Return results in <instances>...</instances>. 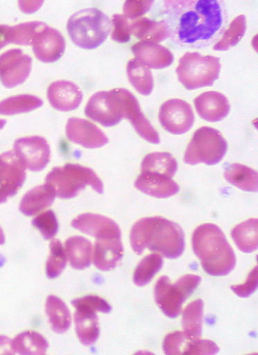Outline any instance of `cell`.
I'll list each match as a JSON object with an SVG mask.
<instances>
[{
    "mask_svg": "<svg viewBox=\"0 0 258 355\" xmlns=\"http://www.w3.org/2000/svg\"><path fill=\"white\" fill-rule=\"evenodd\" d=\"M47 97L50 105L61 112L77 110L83 101L80 89L68 80H58L52 83L47 89Z\"/></svg>",
    "mask_w": 258,
    "mask_h": 355,
    "instance_id": "obj_19",
    "label": "cell"
},
{
    "mask_svg": "<svg viewBox=\"0 0 258 355\" xmlns=\"http://www.w3.org/2000/svg\"><path fill=\"white\" fill-rule=\"evenodd\" d=\"M26 177V168L13 151L0 154V204L19 192Z\"/></svg>",
    "mask_w": 258,
    "mask_h": 355,
    "instance_id": "obj_13",
    "label": "cell"
},
{
    "mask_svg": "<svg viewBox=\"0 0 258 355\" xmlns=\"http://www.w3.org/2000/svg\"><path fill=\"white\" fill-rule=\"evenodd\" d=\"M10 26L0 24V49H2L10 42Z\"/></svg>",
    "mask_w": 258,
    "mask_h": 355,
    "instance_id": "obj_45",
    "label": "cell"
},
{
    "mask_svg": "<svg viewBox=\"0 0 258 355\" xmlns=\"http://www.w3.org/2000/svg\"><path fill=\"white\" fill-rule=\"evenodd\" d=\"M32 58L21 49H10L0 55V80L8 89L24 84L32 68Z\"/></svg>",
    "mask_w": 258,
    "mask_h": 355,
    "instance_id": "obj_12",
    "label": "cell"
},
{
    "mask_svg": "<svg viewBox=\"0 0 258 355\" xmlns=\"http://www.w3.org/2000/svg\"><path fill=\"white\" fill-rule=\"evenodd\" d=\"M163 350L166 355H214L220 352L218 345L201 338L189 340L183 332L171 333L164 338Z\"/></svg>",
    "mask_w": 258,
    "mask_h": 355,
    "instance_id": "obj_14",
    "label": "cell"
},
{
    "mask_svg": "<svg viewBox=\"0 0 258 355\" xmlns=\"http://www.w3.org/2000/svg\"><path fill=\"white\" fill-rule=\"evenodd\" d=\"M127 73L131 85L141 95L152 94L154 78L150 69L136 59L130 60L127 66Z\"/></svg>",
    "mask_w": 258,
    "mask_h": 355,
    "instance_id": "obj_33",
    "label": "cell"
},
{
    "mask_svg": "<svg viewBox=\"0 0 258 355\" xmlns=\"http://www.w3.org/2000/svg\"><path fill=\"white\" fill-rule=\"evenodd\" d=\"M32 46L33 53L40 61L53 63L64 55L66 42L60 31L47 26L38 33Z\"/></svg>",
    "mask_w": 258,
    "mask_h": 355,
    "instance_id": "obj_17",
    "label": "cell"
},
{
    "mask_svg": "<svg viewBox=\"0 0 258 355\" xmlns=\"http://www.w3.org/2000/svg\"><path fill=\"white\" fill-rule=\"evenodd\" d=\"M5 241L6 238L3 233V230L1 228V227H0V245H3L5 243Z\"/></svg>",
    "mask_w": 258,
    "mask_h": 355,
    "instance_id": "obj_47",
    "label": "cell"
},
{
    "mask_svg": "<svg viewBox=\"0 0 258 355\" xmlns=\"http://www.w3.org/2000/svg\"><path fill=\"white\" fill-rule=\"evenodd\" d=\"M32 225L39 230L45 239H52L57 234L58 223L52 210L39 214L32 220Z\"/></svg>",
    "mask_w": 258,
    "mask_h": 355,
    "instance_id": "obj_40",
    "label": "cell"
},
{
    "mask_svg": "<svg viewBox=\"0 0 258 355\" xmlns=\"http://www.w3.org/2000/svg\"><path fill=\"white\" fill-rule=\"evenodd\" d=\"M257 267L249 274L246 282L243 284L232 286L231 290L234 292L241 298H248L252 295L257 288Z\"/></svg>",
    "mask_w": 258,
    "mask_h": 355,
    "instance_id": "obj_44",
    "label": "cell"
},
{
    "mask_svg": "<svg viewBox=\"0 0 258 355\" xmlns=\"http://www.w3.org/2000/svg\"><path fill=\"white\" fill-rule=\"evenodd\" d=\"M231 236L238 249L244 253H252L258 249V220L251 218L232 229Z\"/></svg>",
    "mask_w": 258,
    "mask_h": 355,
    "instance_id": "obj_31",
    "label": "cell"
},
{
    "mask_svg": "<svg viewBox=\"0 0 258 355\" xmlns=\"http://www.w3.org/2000/svg\"><path fill=\"white\" fill-rule=\"evenodd\" d=\"M14 353L25 355H44L49 348V343L41 334L27 331L17 336L12 340Z\"/></svg>",
    "mask_w": 258,
    "mask_h": 355,
    "instance_id": "obj_34",
    "label": "cell"
},
{
    "mask_svg": "<svg viewBox=\"0 0 258 355\" xmlns=\"http://www.w3.org/2000/svg\"><path fill=\"white\" fill-rule=\"evenodd\" d=\"M67 30L75 45L91 51L105 42L111 33L112 23L104 12L90 8L72 15Z\"/></svg>",
    "mask_w": 258,
    "mask_h": 355,
    "instance_id": "obj_4",
    "label": "cell"
},
{
    "mask_svg": "<svg viewBox=\"0 0 258 355\" xmlns=\"http://www.w3.org/2000/svg\"><path fill=\"white\" fill-rule=\"evenodd\" d=\"M224 178L228 183L241 191L256 193L258 191V173L244 164H224Z\"/></svg>",
    "mask_w": 258,
    "mask_h": 355,
    "instance_id": "obj_27",
    "label": "cell"
},
{
    "mask_svg": "<svg viewBox=\"0 0 258 355\" xmlns=\"http://www.w3.org/2000/svg\"><path fill=\"white\" fill-rule=\"evenodd\" d=\"M71 304L74 307L85 306L103 313H108L112 311L110 304L96 295H87L83 297V298L74 300L71 302Z\"/></svg>",
    "mask_w": 258,
    "mask_h": 355,
    "instance_id": "obj_43",
    "label": "cell"
},
{
    "mask_svg": "<svg viewBox=\"0 0 258 355\" xmlns=\"http://www.w3.org/2000/svg\"><path fill=\"white\" fill-rule=\"evenodd\" d=\"M164 266L162 255L157 253L148 254L141 260L133 275V282L138 286H144L152 279Z\"/></svg>",
    "mask_w": 258,
    "mask_h": 355,
    "instance_id": "obj_36",
    "label": "cell"
},
{
    "mask_svg": "<svg viewBox=\"0 0 258 355\" xmlns=\"http://www.w3.org/2000/svg\"><path fill=\"white\" fill-rule=\"evenodd\" d=\"M132 51L137 60L148 69H164L173 62V53L168 48L160 44L140 41L132 46Z\"/></svg>",
    "mask_w": 258,
    "mask_h": 355,
    "instance_id": "obj_21",
    "label": "cell"
},
{
    "mask_svg": "<svg viewBox=\"0 0 258 355\" xmlns=\"http://www.w3.org/2000/svg\"><path fill=\"white\" fill-rule=\"evenodd\" d=\"M54 188L47 184L33 188L24 196L19 206L20 211L26 216H33L50 207L55 201Z\"/></svg>",
    "mask_w": 258,
    "mask_h": 355,
    "instance_id": "obj_25",
    "label": "cell"
},
{
    "mask_svg": "<svg viewBox=\"0 0 258 355\" xmlns=\"http://www.w3.org/2000/svg\"><path fill=\"white\" fill-rule=\"evenodd\" d=\"M204 318V302L197 300L191 302L182 312V327L183 334L189 340L202 337Z\"/></svg>",
    "mask_w": 258,
    "mask_h": 355,
    "instance_id": "obj_32",
    "label": "cell"
},
{
    "mask_svg": "<svg viewBox=\"0 0 258 355\" xmlns=\"http://www.w3.org/2000/svg\"><path fill=\"white\" fill-rule=\"evenodd\" d=\"M121 235H110L96 239L94 263L102 271L114 270L123 257Z\"/></svg>",
    "mask_w": 258,
    "mask_h": 355,
    "instance_id": "obj_18",
    "label": "cell"
},
{
    "mask_svg": "<svg viewBox=\"0 0 258 355\" xmlns=\"http://www.w3.org/2000/svg\"><path fill=\"white\" fill-rule=\"evenodd\" d=\"M74 323L80 342L85 346L94 345L98 340L100 329L96 311L85 306H76Z\"/></svg>",
    "mask_w": 258,
    "mask_h": 355,
    "instance_id": "obj_24",
    "label": "cell"
},
{
    "mask_svg": "<svg viewBox=\"0 0 258 355\" xmlns=\"http://www.w3.org/2000/svg\"><path fill=\"white\" fill-rule=\"evenodd\" d=\"M43 104V101L35 96H15L0 102V114L14 115L26 113L40 108Z\"/></svg>",
    "mask_w": 258,
    "mask_h": 355,
    "instance_id": "obj_35",
    "label": "cell"
},
{
    "mask_svg": "<svg viewBox=\"0 0 258 355\" xmlns=\"http://www.w3.org/2000/svg\"><path fill=\"white\" fill-rule=\"evenodd\" d=\"M0 354H15L12 348V340L5 336H0Z\"/></svg>",
    "mask_w": 258,
    "mask_h": 355,
    "instance_id": "obj_46",
    "label": "cell"
},
{
    "mask_svg": "<svg viewBox=\"0 0 258 355\" xmlns=\"http://www.w3.org/2000/svg\"><path fill=\"white\" fill-rule=\"evenodd\" d=\"M67 259L76 270H85L91 266L93 258V245L85 237L72 236L65 242Z\"/></svg>",
    "mask_w": 258,
    "mask_h": 355,
    "instance_id": "obj_26",
    "label": "cell"
},
{
    "mask_svg": "<svg viewBox=\"0 0 258 355\" xmlns=\"http://www.w3.org/2000/svg\"><path fill=\"white\" fill-rule=\"evenodd\" d=\"M135 186L140 192L157 199H166L180 191L179 185L171 178L148 173L141 172Z\"/></svg>",
    "mask_w": 258,
    "mask_h": 355,
    "instance_id": "obj_23",
    "label": "cell"
},
{
    "mask_svg": "<svg viewBox=\"0 0 258 355\" xmlns=\"http://www.w3.org/2000/svg\"><path fill=\"white\" fill-rule=\"evenodd\" d=\"M130 34L141 41L161 43L169 37L168 28L162 20L156 21L146 17L130 21Z\"/></svg>",
    "mask_w": 258,
    "mask_h": 355,
    "instance_id": "obj_28",
    "label": "cell"
},
{
    "mask_svg": "<svg viewBox=\"0 0 258 355\" xmlns=\"http://www.w3.org/2000/svg\"><path fill=\"white\" fill-rule=\"evenodd\" d=\"M191 243L194 252L207 275L227 276L236 268V254L218 226L214 224L198 226Z\"/></svg>",
    "mask_w": 258,
    "mask_h": 355,
    "instance_id": "obj_3",
    "label": "cell"
},
{
    "mask_svg": "<svg viewBox=\"0 0 258 355\" xmlns=\"http://www.w3.org/2000/svg\"><path fill=\"white\" fill-rule=\"evenodd\" d=\"M50 252L46 262L47 277L55 279L60 276L67 264V255L62 243L57 239L50 243Z\"/></svg>",
    "mask_w": 258,
    "mask_h": 355,
    "instance_id": "obj_39",
    "label": "cell"
},
{
    "mask_svg": "<svg viewBox=\"0 0 258 355\" xmlns=\"http://www.w3.org/2000/svg\"><path fill=\"white\" fill-rule=\"evenodd\" d=\"M13 152L25 168L35 172L43 171L47 166L51 155L46 140L39 136L17 139Z\"/></svg>",
    "mask_w": 258,
    "mask_h": 355,
    "instance_id": "obj_10",
    "label": "cell"
},
{
    "mask_svg": "<svg viewBox=\"0 0 258 355\" xmlns=\"http://www.w3.org/2000/svg\"><path fill=\"white\" fill-rule=\"evenodd\" d=\"M45 181L54 188L56 196L63 200L77 196L87 186H90L98 194L104 192L103 181L94 171L78 164L69 163L63 167L53 168Z\"/></svg>",
    "mask_w": 258,
    "mask_h": 355,
    "instance_id": "obj_5",
    "label": "cell"
},
{
    "mask_svg": "<svg viewBox=\"0 0 258 355\" xmlns=\"http://www.w3.org/2000/svg\"><path fill=\"white\" fill-rule=\"evenodd\" d=\"M162 12L169 37L189 49H205L218 42L229 19L221 0H166Z\"/></svg>",
    "mask_w": 258,
    "mask_h": 355,
    "instance_id": "obj_1",
    "label": "cell"
},
{
    "mask_svg": "<svg viewBox=\"0 0 258 355\" xmlns=\"http://www.w3.org/2000/svg\"><path fill=\"white\" fill-rule=\"evenodd\" d=\"M124 108V119H128L137 133L150 144L160 143V134L141 112L137 98L129 90L121 88Z\"/></svg>",
    "mask_w": 258,
    "mask_h": 355,
    "instance_id": "obj_15",
    "label": "cell"
},
{
    "mask_svg": "<svg viewBox=\"0 0 258 355\" xmlns=\"http://www.w3.org/2000/svg\"><path fill=\"white\" fill-rule=\"evenodd\" d=\"M66 135L71 142L87 148L105 146L110 140L94 123L78 118H71L66 125Z\"/></svg>",
    "mask_w": 258,
    "mask_h": 355,
    "instance_id": "obj_16",
    "label": "cell"
},
{
    "mask_svg": "<svg viewBox=\"0 0 258 355\" xmlns=\"http://www.w3.org/2000/svg\"><path fill=\"white\" fill-rule=\"evenodd\" d=\"M202 278L195 275L180 277L172 284L169 277L163 276L155 286V300L166 316L177 318L182 312V304L194 293Z\"/></svg>",
    "mask_w": 258,
    "mask_h": 355,
    "instance_id": "obj_7",
    "label": "cell"
},
{
    "mask_svg": "<svg viewBox=\"0 0 258 355\" xmlns=\"http://www.w3.org/2000/svg\"><path fill=\"white\" fill-rule=\"evenodd\" d=\"M228 144L218 130L203 127L197 130L184 154V162L190 165L204 163L215 165L226 155Z\"/></svg>",
    "mask_w": 258,
    "mask_h": 355,
    "instance_id": "obj_8",
    "label": "cell"
},
{
    "mask_svg": "<svg viewBox=\"0 0 258 355\" xmlns=\"http://www.w3.org/2000/svg\"><path fill=\"white\" fill-rule=\"evenodd\" d=\"M178 170V163L169 153H152L141 164V172L172 178Z\"/></svg>",
    "mask_w": 258,
    "mask_h": 355,
    "instance_id": "obj_29",
    "label": "cell"
},
{
    "mask_svg": "<svg viewBox=\"0 0 258 355\" xmlns=\"http://www.w3.org/2000/svg\"><path fill=\"white\" fill-rule=\"evenodd\" d=\"M158 119L164 130L172 135H181L194 127L195 114L188 103L173 98L162 104Z\"/></svg>",
    "mask_w": 258,
    "mask_h": 355,
    "instance_id": "obj_11",
    "label": "cell"
},
{
    "mask_svg": "<svg viewBox=\"0 0 258 355\" xmlns=\"http://www.w3.org/2000/svg\"><path fill=\"white\" fill-rule=\"evenodd\" d=\"M71 226L96 239L110 235H121V229L117 223L97 214H82L72 220Z\"/></svg>",
    "mask_w": 258,
    "mask_h": 355,
    "instance_id": "obj_22",
    "label": "cell"
},
{
    "mask_svg": "<svg viewBox=\"0 0 258 355\" xmlns=\"http://www.w3.org/2000/svg\"><path fill=\"white\" fill-rule=\"evenodd\" d=\"M154 1H149V0H146V1H144V0L126 1L123 4V15L128 20H135L151 10Z\"/></svg>",
    "mask_w": 258,
    "mask_h": 355,
    "instance_id": "obj_42",
    "label": "cell"
},
{
    "mask_svg": "<svg viewBox=\"0 0 258 355\" xmlns=\"http://www.w3.org/2000/svg\"><path fill=\"white\" fill-rule=\"evenodd\" d=\"M133 252L141 255L146 249L176 259L185 250V235L181 227L160 216L144 218L132 227L130 234Z\"/></svg>",
    "mask_w": 258,
    "mask_h": 355,
    "instance_id": "obj_2",
    "label": "cell"
},
{
    "mask_svg": "<svg viewBox=\"0 0 258 355\" xmlns=\"http://www.w3.org/2000/svg\"><path fill=\"white\" fill-rule=\"evenodd\" d=\"M246 30V17L241 15L230 23L229 28L224 31L221 39L214 46V51H227L237 46L244 37Z\"/></svg>",
    "mask_w": 258,
    "mask_h": 355,
    "instance_id": "obj_37",
    "label": "cell"
},
{
    "mask_svg": "<svg viewBox=\"0 0 258 355\" xmlns=\"http://www.w3.org/2000/svg\"><path fill=\"white\" fill-rule=\"evenodd\" d=\"M6 121L0 119V130H2L6 125Z\"/></svg>",
    "mask_w": 258,
    "mask_h": 355,
    "instance_id": "obj_48",
    "label": "cell"
},
{
    "mask_svg": "<svg viewBox=\"0 0 258 355\" xmlns=\"http://www.w3.org/2000/svg\"><path fill=\"white\" fill-rule=\"evenodd\" d=\"M85 114L103 127L118 125L124 119V108L120 89L99 92L92 96L85 107Z\"/></svg>",
    "mask_w": 258,
    "mask_h": 355,
    "instance_id": "obj_9",
    "label": "cell"
},
{
    "mask_svg": "<svg viewBox=\"0 0 258 355\" xmlns=\"http://www.w3.org/2000/svg\"><path fill=\"white\" fill-rule=\"evenodd\" d=\"M194 104L199 116L208 122L221 121L230 112L228 98L219 92L203 93L195 98Z\"/></svg>",
    "mask_w": 258,
    "mask_h": 355,
    "instance_id": "obj_20",
    "label": "cell"
},
{
    "mask_svg": "<svg viewBox=\"0 0 258 355\" xmlns=\"http://www.w3.org/2000/svg\"><path fill=\"white\" fill-rule=\"evenodd\" d=\"M221 69L219 58L188 52L180 60L176 72L181 84L194 90L213 86L219 78Z\"/></svg>",
    "mask_w": 258,
    "mask_h": 355,
    "instance_id": "obj_6",
    "label": "cell"
},
{
    "mask_svg": "<svg viewBox=\"0 0 258 355\" xmlns=\"http://www.w3.org/2000/svg\"><path fill=\"white\" fill-rule=\"evenodd\" d=\"M47 26L44 22L31 21L17 24L10 28V42L17 45H32L38 33Z\"/></svg>",
    "mask_w": 258,
    "mask_h": 355,
    "instance_id": "obj_38",
    "label": "cell"
},
{
    "mask_svg": "<svg viewBox=\"0 0 258 355\" xmlns=\"http://www.w3.org/2000/svg\"><path fill=\"white\" fill-rule=\"evenodd\" d=\"M46 313L53 331L58 334L68 331L71 326V313L65 303L55 295L48 297Z\"/></svg>",
    "mask_w": 258,
    "mask_h": 355,
    "instance_id": "obj_30",
    "label": "cell"
},
{
    "mask_svg": "<svg viewBox=\"0 0 258 355\" xmlns=\"http://www.w3.org/2000/svg\"><path fill=\"white\" fill-rule=\"evenodd\" d=\"M112 22L114 28L112 39L121 44L129 42L131 37L130 21L123 15L115 14L112 16Z\"/></svg>",
    "mask_w": 258,
    "mask_h": 355,
    "instance_id": "obj_41",
    "label": "cell"
}]
</instances>
